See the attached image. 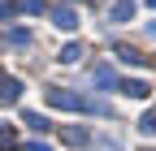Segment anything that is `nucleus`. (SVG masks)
<instances>
[{"mask_svg": "<svg viewBox=\"0 0 156 151\" xmlns=\"http://www.w3.org/2000/svg\"><path fill=\"white\" fill-rule=\"evenodd\" d=\"M48 104L52 108H65V112H87V99L74 95V91H65V86H48Z\"/></svg>", "mask_w": 156, "mask_h": 151, "instance_id": "obj_1", "label": "nucleus"}, {"mask_svg": "<svg viewBox=\"0 0 156 151\" xmlns=\"http://www.w3.org/2000/svg\"><path fill=\"white\" fill-rule=\"evenodd\" d=\"M52 22L61 26V30H78V13L69 5H61V9H52Z\"/></svg>", "mask_w": 156, "mask_h": 151, "instance_id": "obj_2", "label": "nucleus"}, {"mask_svg": "<svg viewBox=\"0 0 156 151\" xmlns=\"http://www.w3.org/2000/svg\"><path fill=\"white\" fill-rule=\"evenodd\" d=\"M17 95H22V82H17V78H9V73L0 69V99L9 104V99H17Z\"/></svg>", "mask_w": 156, "mask_h": 151, "instance_id": "obj_3", "label": "nucleus"}, {"mask_svg": "<svg viewBox=\"0 0 156 151\" xmlns=\"http://www.w3.org/2000/svg\"><path fill=\"white\" fill-rule=\"evenodd\" d=\"M113 52H117V56H122V61H126V65H147V56H143L139 48H130V43H117Z\"/></svg>", "mask_w": 156, "mask_h": 151, "instance_id": "obj_4", "label": "nucleus"}, {"mask_svg": "<svg viewBox=\"0 0 156 151\" xmlns=\"http://www.w3.org/2000/svg\"><path fill=\"white\" fill-rule=\"evenodd\" d=\"M61 138H65L69 147H83V143H91V134H87L83 125H69V129H61Z\"/></svg>", "mask_w": 156, "mask_h": 151, "instance_id": "obj_5", "label": "nucleus"}, {"mask_svg": "<svg viewBox=\"0 0 156 151\" xmlns=\"http://www.w3.org/2000/svg\"><path fill=\"white\" fill-rule=\"evenodd\" d=\"M108 17H113V22H130V17H134V0H117Z\"/></svg>", "mask_w": 156, "mask_h": 151, "instance_id": "obj_6", "label": "nucleus"}, {"mask_svg": "<svg viewBox=\"0 0 156 151\" xmlns=\"http://www.w3.org/2000/svg\"><path fill=\"white\" fill-rule=\"evenodd\" d=\"M122 95H130V99H143V95H147V82H139V78H126V82H122Z\"/></svg>", "mask_w": 156, "mask_h": 151, "instance_id": "obj_7", "label": "nucleus"}, {"mask_svg": "<svg viewBox=\"0 0 156 151\" xmlns=\"http://www.w3.org/2000/svg\"><path fill=\"white\" fill-rule=\"evenodd\" d=\"M83 56H87V48H83V43H65V48H61V61H65V65L83 61Z\"/></svg>", "mask_w": 156, "mask_h": 151, "instance_id": "obj_8", "label": "nucleus"}, {"mask_svg": "<svg viewBox=\"0 0 156 151\" xmlns=\"http://www.w3.org/2000/svg\"><path fill=\"white\" fill-rule=\"evenodd\" d=\"M95 82H100V86H117V73L108 65H100V69H95Z\"/></svg>", "mask_w": 156, "mask_h": 151, "instance_id": "obj_9", "label": "nucleus"}, {"mask_svg": "<svg viewBox=\"0 0 156 151\" xmlns=\"http://www.w3.org/2000/svg\"><path fill=\"white\" fill-rule=\"evenodd\" d=\"M22 121H26L30 129H48V125H52L48 117H39V112H22Z\"/></svg>", "mask_w": 156, "mask_h": 151, "instance_id": "obj_10", "label": "nucleus"}, {"mask_svg": "<svg viewBox=\"0 0 156 151\" xmlns=\"http://www.w3.org/2000/svg\"><path fill=\"white\" fill-rule=\"evenodd\" d=\"M17 138H13V129H0V151H13Z\"/></svg>", "mask_w": 156, "mask_h": 151, "instance_id": "obj_11", "label": "nucleus"}, {"mask_svg": "<svg viewBox=\"0 0 156 151\" xmlns=\"http://www.w3.org/2000/svg\"><path fill=\"white\" fill-rule=\"evenodd\" d=\"M139 129H143V134H152V138H156V112H147V117L139 121Z\"/></svg>", "mask_w": 156, "mask_h": 151, "instance_id": "obj_12", "label": "nucleus"}, {"mask_svg": "<svg viewBox=\"0 0 156 151\" xmlns=\"http://www.w3.org/2000/svg\"><path fill=\"white\" fill-rule=\"evenodd\" d=\"M9 43H17V48H22V43H30V35H26V30H9Z\"/></svg>", "mask_w": 156, "mask_h": 151, "instance_id": "obj_13", "label": "nucleus"}, {"mask_svg": "<svg viewBox=\"0 0 156 151\" xmlns=\"http://www.w3.org/2000/svg\"><path fill=\"white\" fill-rule=\"evenodd\" d=\"M44 9V0H22V13H39Z\"/></svg>", "mask_w": 156, "mask_h": 151, "instance_id": "obj_14", "label": "nucleus"}, {"mask_svg": "<svg viewBox=\"0 0 156 151\" xmlns=\"http://www.w3.org/2000/svg\"><path fill=\"white\" fill-rule=\"evenodd\" d=\"M26 151H52V147H48V143H30Z\"/></svg>", "mask_w": 156, "mask_h": 151, "instance_id": "obj_15", "label": "nucleus"}, {"mask_svg": "<svg viewBox=\"0 0 156 151\" xmlns=\"http://www.w3.org/2000/svg\"><path fill=\"white\" fill-rule=\"evenodd\" d=\"M147 5H152V9H156V0H147Z\"/></svg>", "mask_w": 156, "mask_h": 151, "instance_id": "obj_16", "label": "nucleus"}]
</instances>
